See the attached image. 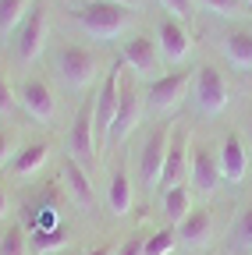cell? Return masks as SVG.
<instances>
[{"mask_svg": "<svg viewBox=\"0 0 252 255\" xmlns=\"http://www.w3.org/2000/svg\"><path fill=\"white\" fill-rule=\"evenodd\" d=\"M160 199H164V216H167L171 227H178V223L196 209V206H192V188H188V184L164 188V191H160Z\"/></svg>", "mask_w": 252, "mask_h": 255, "instance_id": "21", "label": "cell"}, {"mask_svg": "<svg viewBox=\"0 0 252 255\" xmlns=\"http://www.w3.org/2000/svg\"><path fill=\"white\" fill-rule=\"evenodd\" d=\"M178 245H185V248H192V252H199V248H206L210 241H213V231H217V223H213V209L210 206H203V209H192L181 223H178Z\"/></svg>", "mask_w": 252, "mask_h": 255, "instance_id": "15", "label": "cell"}, {"mask_svg": "<svg viewBox=\"0 0 252 255\" xmlns=\"http://www.w3.org/2000/svg\"><path fill=\"white\" fill-rule=\"evenodd\" d=\"M224 53L238 71H252V28H231L224 36Z\"/></svg>", "mask_w": 252, "mask_h": 255, "instance_id": "20", "label": "cell"}, {"mask_svg": "<svg viewBox=\"0 0 252 255\" xmlns=\"http://www.w3.org/2000/svg\"><path fill=\"white\" fill-rule=\"evenodd\" d=\"M0 255H32V248H28V234L18 227V223H11V227L0 234Z\"/></svg>", "mask_w": 252, "mask_h": 255, "instance_id": "26", "label": "cell"}, {"mask_svg": "<svg viewBox=\"0 0 252 255\" xmlns=\"http://www.w3.org/2000/svg\"><path fill=\"white\" fill-rule=\"evenodd\" d=\"M192 131L185 124L174 121V131H171V145H167V163H164V188H174V184H185L188 181V163H192Z\"/></svg>", "mask_w": 252, "mask_h": 255, "instance_id": "11", "label": "cell"}, {"mask_svg": "<svg viewBox=\"0 0 252 255\" xmlns=\"http://www.w3.org/2000/svg\"><path fill=\"white\" fill-rule=\"evenodd\" d=\"M160 4H164V7H167L174 18H181V21L196 11V0H160Z\"/></svg>", "mask_w": 252, "mask_h": 255, "instance_id": "30", "label": "cell"}, {"mask_svg": "<svg viewBox=\"0 0 252 255\" xmlns=\"http://www.w3.org/2000/svg\"><path fill=\"white\" fill-rule=\"evenodd\" d=\"M75 21L92 39H117L124 28L135 25V11L110 4V0H85V4L75 7Z\"/></svg>", "mask_w": 252, "mask_h": 255, "instance_id": "2", "label": "cell"}, {"mask_svg": "<svg viewBox=\"0 0 252 255\" xmlns=\"http://www.w3.org/2000/svg\"><path fill=\"white\" fill-rule=\"evenodd\" d=\"M121 64L107 68L103 85L96 92V149L107 152L110 149V128H114V114H117V100H121Z\"/></svg>", "mask_w": 252, "mask_h": 255, "instance_id": "7", "label": "cell"}, {"mask_svg": "<svg viewBox=\"0 0 252 255\" xmlns=\"http://www.w3.org/2000/svg\"><path fill=\"white\" fill-rule=\"evenodd\" d=\"M46 39H50V7H46V0H36V7L28 11V18L18 32V60L36 64L39 53L46 50Z\"/></svg>", "mask_w": 252, "mask_h": 255, "instance_id": "10", "label": "cell"}, {"mask_svg": "<svg viewBox=\"0 0 252 255\" xmlns=\"http://www.w3.org/2000/svg\"><path fill=\"white\" fill-rule=\"evenodd\" d=\"M50 152H53V149H50V142H46V138H36V142L18 145V152H14V159H11V177H18V181L36 177V174L46 167Z\"/></svg>", "mask_w": 252, "mask_h": 255, "instance_id": "18", "label": "cell"}, {"mask_svg": "<svg viewBox=\"0 0 252 255\" xmlns=\"http://www.w3.org/2000/svg\"><path fill=\"white\" fill-rule=\"evenodd\" d=\"M196 4H203L206 11H213L220 18H249L252 14V7L245 0H196Z\"/></svg>", "mask_w": 252, "mask_h": 255, "instance_id": "27", "label": "cell"}, {"mask_svg": "<svg viewBox=\"0 0 252 255\" xmlns=\"http://www.w3.org/2000/svg\"><path fill=\"white\" fill-rule=\"evenodd\" d=\"M7 213H11V199H7V188L0 184V220H4Z\"/></svg>", "mask_w": 252, "mask_h": 255, "instance_id": "33", "label": "cell"}, {"mask_svg": "<svg viewBox=\"0 0 252 255\" xmlns=\"http://www.w3.org/2000/svg\"><path fill=\"white\" fill-rule=\"evenodd\" d=\"M18 103L25 107L28 117L39 121V124H50L57 117V96H53L46 78H25L21 89H18Z\"/></svg>", "mask_w": 252, "mask_h": 255, "instance_id": "13", "label": "cell"}, {"mask_svg": "<svg viewBox=\"0 0 252 255\" xmlns=\"http://www.w3.org/2000/svg\"><path fill=\"white\" fill-rule=\"evenodd\" d=\"M85 255H117V245H114V241H107V245H96V248H89Z\"/></svg>", "mask_w": 252, "mask_h": 255, "instance_id": "32", "label": "cell"}, {"mask_svg": "<svg viewBox=\"0 0 252 255\" xmlns=\"http://www.w3.org/2000/svg\"><path fill=\"white\" fill-rule=\"evenodd\" d=\"M146 234H128L124 241H117V255H142Z\"/></svg>", "mask_w": 252, "mask_h": 255, "instance_id": "29", "label": "cell"}, {"mask_svg": "<svg viewBox=\"0 0 252 255\" xmlns=\"http://www.w3.org/2000/svg\"><path fill=\"white\" fill-rule=\"evenodd\" d=\"M171 131H174V121L156 124L153 131L142 138V149H139V184L146 191H156V188L164 184V163H167Z\"/></svg>", "mask_w": 252, "mask_h": 255, "instance_id": "3", "label": "cell"}, {"mask_svg": "<svg viewBox=\"0 0 252 255\" xmlns=\"http://www.w3.org/2000/svg\"><path fill=\"white\" fill-rule=\"evenodd\" d=\"M53 75L64 82L68 89L82 92L89 85H96L100 75H103V60L92 46H82V43H68L53 53Z\"/></svg>", "mask_w": 252, "mask_h": 255, "instance_id": "1", "label": "cell"}, {"mask_svg": "<svg viewBox=\"0 0 252 255\" xmlns=\"http://www.w3.org/2000/svg\"><path fill=\"white\" fill-rule=\"evenodd\" d=\"M231 241L238 252H252V206H245L231 223Z\"/></svg>", "mask_w": 252, "mask_h": 255, "instance_id": "25", "label": "cell"}, {"mask_svg": "<svg viewBox=\"0 0 252 255\" xmlns=\"http://www.w3.org/2000/svg\"><path fill=\"white\" fill-rule=\"evenodd\" d=\"M14 103H18V96L11 92V85H7V78L0 75V114H11L14 110Z\"/></svg>", "mask_w": 252, "mask_h": 255, "instance_id": "31", "label": "cell"}, {"mask_svg": "<svg viewBox=\"0 0 252 255\" xmlns=\"http://www.w3.org/2000/svg\"><path fill=\"white\" fill-rule=\"evenodd\" d=\"M192 100L199 107V114H220L231 103V85L224 78V71L213 68V64H199L192 75Z\"/></svg>", "mask_w": 252, "mask_h": 255, "instance_id": "5", "label": "cell"}, {"mask_svg": "<svg viewBox=\"0 0 252 255\" xmlns=\"http://www.w3.org/2000/svg\"><path fill=\"white\" fill-rule=\"evenodd\" d=\"M32 7L36 0H0V36H11L14 28H21Z\"/></svg>", "mask_w": 252, "mask_h": 255, "instance_id": "22", "label": "cell"}, {"mask_svg": "<svg viewBox=\"0 0 252 255\" xmlns=\"http://www.w3.org/2000/svg\"><path fill=\"white\" fill-rule=\"evenodd\" d=\"M178 248V231L174 227H160L146 234V245H142V255H171Z\"/></svg>", "mask_w": 252, "mask_h": 255, "instance_id": "24", "label": "cell"}, {"mask_svg": "<svg viewBox=\"0 0 252 255\" xmlns=\"http://www.w3.org/2000/svg\"><path fill=\"white\" fill-rule=\"evenodd\" d=\"M156 43H160L164 64H181L188 53H192V32H188V25L181 18L164 14L160 18V28H156Z\"/></svg>", "mask_w": 252, "mask_h": 255, "instance_id": "14", "label": "cell"}, {"mask_svg": "<svg viewBox=\"0 0 252 255\" xmlns=\"http://www.w3.org/2000/svg\"><path fill=\"white\" fill-rule=\"evenodd\" d=\"M60 177H64V184H68V195H71V202L78 206V209H92L96 206V188H92V181H89V170L78 163V159H71V156H64V163H60Z\"/></svg>", "mask_w": 252, "mask_h": 255, "instance_id": "17", "label": "cell"}, {"mask_svg": "<svg viewBox=\"0 0 252 255\" xmlns=\"http://www.w3.org/2000/svg\"><path fill=\"white\" fill-rule=\"evenodd\" d=\"M110 4H121V7H135L139 0H110Z\"/></svg>", "mask_w": 252, "mask_h": 255, "instance_id": "34", "label": "cell"}, {"mask_svg": "<svg viewBox=\"0 0 252 255\" xmlns=\"http://www.w3.org/2000/svg\"><path fill=\"white\" fill-rule=\"evenodd\" d=\"M14 152H18V135L11 131V128L0 124V167H7V163H11Z\"/></svg>", "mask_w": 252, "mask_h": 255, "instance_id": "28", "label": "cell"}, {"mask_svg": "<svg viewBox=\"0 0 252 255\" xmlns=\"http://www.w3.org/2000/svg\"><path fill=\"white\" fill-rule=\"evenodd\" d=\"M245 4H249V7H252V0H245Z\"/></svg>", "mask_w": 252, "mask_h": 255, "instance_id": "35", "label": "cell"}, {"mask_svg": "<svg viewBox=\"0 0 252 255\" xmlns=\"http://www.w3.org/2000/svg\"><path fill=\"white\" fill-rule=\"evenodd\" d=\"M68 156L78 159L85 170H92L100 163V149H96V96L78 107L75 121H71V131H68Z\"/></svg>", "mask_w": 252, "mask_h": 255, "instance_id": "4", "label": "cell"}, {"mask_svg": "<svg viewBox=\"0 0 252 255\" xmlns=\"http://www.w3.org/2000/svg\"><path fill=\"white\" fill-rule=\"evenodd\" d=\"M192 75H196V71L181 68V71H167V75H160L156 82H149V85H146V107H149L153 114H171V110H178L185 96H192Z\"/></svg>", "mask_w": 252, "mask_h": 255, "instance_id": "6", "label": "cell"}, {"mask_svg": "<svg viewBox=\"0 0 252 255\" xmlns=\"http://www.w3.org/2000/svg\"><path fill=\"white\" fill-rule=\"evenodd\" d=\"M224 184V174H220V159L210 145H192V163H188V188L196 195L210 199L213 191Z\"/></svg>", "mask_w": 252, "mask_h": 255, "instance_id": "12", "label": "cell"}, {"mask_svg": "<svg viewBox=\"0 0 252 255\" xmlns=\"http://www.w3.org/2000/svg\"><path fill=\"white\" fill-rule=\"evenodd\" d=\"M71 238L64 227H57V231H36V234H28V248H32V255H53L60 252Z\"/></svg>", "mask_w": 252, "mask_h": 255, "instance_id": "23", "label": "cell"}, {"mask_svg": "<svg viewBox=\"0 0 252 255\" xmlns=\"http://www.w3.org/2000/svg\"><path fill=\"white\" fill-rule=\"evenodd\" d=\"M121 60L128 64V68L135 71V78H142V82H156V78L164 75V53H160V43H156L153 36H142V32L124 43Z\"/></svg>", "mask_w": 252, "mask_h": 255, "instance_id": "9", "label": "cell"}, {"mask_svg": "<svg viewBox=\"0 0 252 255\" xmlns=\"http://www.w3.org/2000/svg\"><path fill=\"white\" fill-rule=\"evenodd\" d=\"M146 114V92H139L135 82L121 78V100H117V114H114V128H110V145H124L128 135L139 128Z\"/></svg>", "mask_w": 252, "mask_h": 255, "instance_id": "8", "label": "cell"}, {"mask_svg": "<svg viewBox=\"0 0 252 255\" xmlns=\"http://www.w3.org/2000/svg\"><path fill=\"white\" fill-rule=\"evenodd\" d=\"M217 159H220V174H224L228 184H238L245 181V170H249V145L238 131H228L224 142L217 149Z\"/></svg>", "mask_w": 252, "mask_h": 255, "instance_id": "16", "label": "cell"}, {"mask_svg": "<svg viewBox=\"0 0 252 255\" xmlns=\"http://www.w3.org/2000/svg\"><path fill=\"white\" fill-rule=\"evenodd\" d=\"M132 206H135V181L128 177L124 167H117L107 181V209H110V216L121 220L132 213Z\"/></svg>", "mask_w": 252, "mask_h": 255, "instance_id": "19", "label": "cell"}]
</instances>
